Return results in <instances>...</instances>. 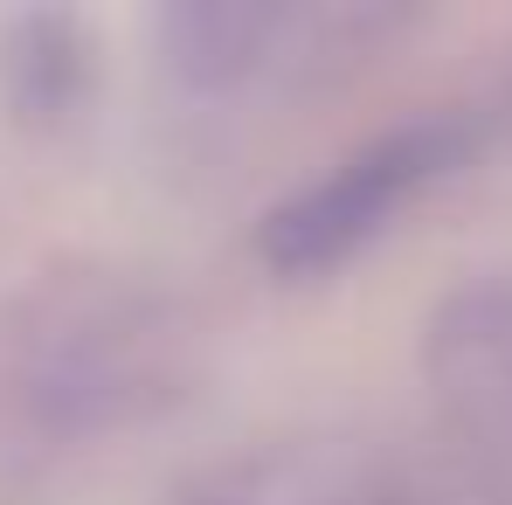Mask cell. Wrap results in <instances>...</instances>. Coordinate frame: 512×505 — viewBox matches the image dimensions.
I'll use <instances>...</instances> for the list:
<instances>
[{
	"label": "cell",
	"mask_w": 512,
	"mask_h": 505,
	"mask_svg": "<svg viewBox=\"0 0 512 505\" xmlns=\"http://www.w3.org/2000/svg\"><path fill=\"white\" fill-rule=\"evenodd\" d=\"M457 132L450 125H409L374 139L367 153H353L346 167H333L319 187H305L298 201H284L263 222V256L284 277H319L360 250L436 167H450Z\"/></svg>",
	"instance_id": "1"
}]
</instances>
